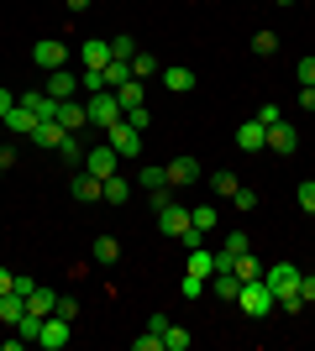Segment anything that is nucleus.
Returning <instances> with one entry per match:
<instances>
[{"mask_svg": "<svg viewBox=\"0 0 315 351\" xmlns=\"http://www.w3.org/2000/svg\"><path fill=\"white\" fill-rule=\"evenodd\" d=\"M84 110H90V126H105V132H110L116 121H126V110H121V100L110 95V89L90 95V100H84Z\"/></svg>", "mask_w": 315, "mask_h": 351, "instance_id": "nucleus-2", "label": "nucleus"}, {"mask_svg": "<svg viewBox=\"0 0 315 351\" xmlns=\"http://www.w3.org/2000/svg\"><path fill=\"white\" fill-rule=\"evenodd\" d=\"M226 252H237V257H242V252H253V247H247V236H242V231H231V236H226Z\"/></svg>", "mask_w": 315, "mask_h": 351, "instance_id": "nucleus-44", "label": "nucleus"}, {"mask_svg": "<svg viewBox=\"0 0 315 351\" xmlns=\"http://www.w3.org/2000/svg\"><path fill=\"white\" fill-rule=\"evenodd\" d=\"M137 184H142V189H163V184H168V168H142V173H137Z\"/></svg>", "mask_w": 315, "mask_h": 351, "instance_id": "nucleus-33", "label": "nucleus"}, {"mask_svg": "<svg viewBox=\"0 0 315 351\" xmlns=\"http://www.w3.org/2000/svg\"><path fill=\"white\" fill-rule=\"evenodd\" d=\"M158 231H163V236H174V241H179V236L189 231V210H184L179 199H174V205H163V210H158Z\"/></svg>", "mask_w": 315, "mask_h": 351, "instance_id": "nucleus-7", "label": "nucleus"}, {"mask_svg": "<svg viewBox=\"0 0 315 351\" xmlns=\"http://www.w3.org/2000/svg\"><path fill=\"white\" fill-rule=\"evenodd\" d=\"M100 184L105 178H95L90 168H74V199L79 205H95V199H100Z\"/></svg>", "mask_w": 315, "mask_h": 351, "instance_id": "nucleus-14", "label": "nucleus"}, {"mask_svg": "<svg viewBox=\"0 0 315 351\" xmlns=\"http://www.w3.org/2000/svg\"><path fill=\"white\" fill-rule=\"evenodd\" d=\"M142 84H148V79H126V84H116L121 110H137V105H142Z\"/></svg>", "mask_w": 315, "mask_h": 351, "instance_id": "nucleus-26", "label": "nucleus"}, {"mask_svg": "<svg viewBox=\"0 0 315 351\" xmlns=\"http://www.w3.org/2000/svg\"><path fill=\"white\" fill-rule=\"evenodd\" d=\"M253 53H257V58H273V53H279V32L263 27V32L253 37Z\"/></svg>", "mask_w": 315, "mask_h": 351, "instance_id": "nucleus-31", "label": "nucleus"}, {"mask_svg": "<svg viewBox=\"0 0 315 351\" xmlns=\"http://www.w3.org/2000/svg\"><path fill=\"white\" fill-rule=\"evenodd\" d=\"M294 79H300V84H315V53H310V58H300V63H294Z\"/></svg>", "mask_w": 315, "mask_h": 351, "instance_id": "nucleus-40", "label": "nucleus"}, {"mask_svg": "<svg viewBox=\"0 0 315 351\" xmlns=\"http://www.w3.org/2000/svg\"><path fill=\"white\" fill-rule=\"evenodd\" d=\"M74 84H79V79H74L69 69H53V73H47V95H53V100H69V95H74Z\"/></svg>", "mask_w": 315, "mask_h": 351, "instance_id": "nucleus-21", "label": "nucleus"}, {"mask_svg": "<svg viewBox=\"0 0 315 351\" xmlns=\"http://www.w3.org/2000/svg\"><path fill=\"white\" fill-rule=\"evenodd\" d=\"M79 84L90 89V95H100V89H105V73L100 69H79Z\"/></svg>", "mask_w": 315, "mask_h": 351, "instance_id": "nucleus-35", "label": "nucleus"}, {"mask_svg": "<svg viewBox=\"0 0 315 351\" xmlns=\"http://www.w3.org/2000/svg\"><path fill=\"white\" fill-rule=\"evenodd\" d=\"M11 110H16V95H11V89H0V121L11 116Z\"/></svg>", "mask_w": 315, "mask_h": 351, "instance_id": "nucleus-46", "label": "nucleus"}, {"mask_svg": "<svg viewBox=\"0 0 315 351\" xmlns=\"http://www.w3.org/2000/svg\"><path fill=\"white\" fill-rule=\"evenodd\" d=\"M32 63L53 73V69H63V63H69V47H63V43H37V47H32Z\"/></svg>", "mask_w": 315, "mask_h": 351, "instance_id": "nucleus-10", "label": "nucleus"}, {"mask_svg": "<svg viewBox=\"0 0 315 351\" xmlns=\"http://www.w3.org/2000/svg\"><path fill=\"white\" fill-rule=\"evenodd\" d=\"M294 199H300V210H315V178H305L300 189H294Z\"/></svg>", "mask_w": 315, "mask_h": 351, "instance_id": "nucleus-39", "label": "nucleus"}, {"mask_svg": "<svg viewBox=\"0 0 315 351\" xmlns=\"http://www.w3.org/2000/svg\"><path fill=\"white\" fill-rule=\"evenodd\" d=\"M100 73H105V89H110V84H126V79H132V58H110Z\"/></svg>", "mask_w": 315, "mask_h": 351, "instance_id": "nucleus-27", "label": "nucleus"}, {"mask_svg": "<svg viewBox=\"0 0 315 351\" xmlns=\"http://www.w3.org/2000/svg\"><path fill=\"white\" fill-rule=\"evenodd\" d=\"M163 89H168V95H189V89H195V69L168 63V69H163Z\"/></svg>", "mask_w": 315, "mask_h": 351, "instance_id": "nucleus-13", "label": "nucleus"}, {"mask_svg": "<svg viewBox=\"0 0 315 351\" xmlns=\"http://www.w3.org/2000/svg\"><path fill=\"white\" fill-rule=\"evenodd\" d=\"M168 184H174V189L200 184V158H189V152H184V158H174V162H168Z\"/></svg>", "mask_w": 315, "mask_h": 351, "instance_id": "nucleus-9", "label": "nucleus"}, {"mask_svg": "<svg viewBox=\"0 0 315 351\" xmlns=\"http://www.w3.org/2000/svg\"><path fill=\"white\" fill-rule=\"evenodd\" d=\"M210 293H215V299H237L242 278H237V273H210Z\"/></svg>", "mask_w": 315, "mask_h": 351, "instance_id": "nucleus-23", "label": "nucleus"}, {"mask_svg": "<svg viewBox=\"0 0 315 351\" xmlns=\"http://www.w3.org/2000/svg\"><path fill=\"white\" fill-rule=\"evenodd\" d=\"M105 142L116 147V158H137V152H142V132H137L132 121H116V126L105 132Z\"/></svg>", "mask_w": 315, "mask_h": 351, "instance_id": "nucleus-3", "label": "nucleus"}, {"mask_svg": "<svg viewBox=\"0 0 315 351\" xmlns=\"http://www.w3.org/2000/svg\"><path fill=\"white\" fill-rule=\"evenodd\" d=\"M231 273H237L242 283H247V278H263V267L253 263V252H242V257H237V267H231Z\"/></svg>", "mask_w": 315, "mask_h": 351, "instance_id": "nucleus-34", "label": "nucleus"}, {"mask_svg": "<svg viewBox=\"0 0 315 351\" xmlns=\"http://www.w3.org/2000/svg\"><path fill=\"white\" fill-rule=\"evenodd\" d=\"M273 5H300V0H273Z\"/></svg>", "mask_w": 315, "mask_h": 351, "instance_id": "nucleus-50", "label": "nucleus"}, {"mask_svg": "<svg viewBox=\"0 0 315 351\" xmlns=\"http://www.w3.org/2000/svg\"><path fill=\"white\" fill-rule=\"evenodd\" d=\"M16 289V273H11V267H0V293H11Z\"/></svg>", "mask_w": 315, "mask_h": 351, "instance_id": "nucleus-47", "label": "nucleus"}, {"mask_svg": "<svg viewBox=\"0 0 315 351\" xmlns=\"http://www.w3.org/2000/svg\"><path fill=\"white\" fill-rule=\"evenodd\" d=\"M237 147H242V152H263V147H268V126H263V121H242V126H237Z\"/></svg>", "mask_w": 315, "mask_h": 351, "instance_id": "nucleus-8", "label": "nucleus"}, {"mask_svg": "<svg viewBox=\"0 0 315 351\" xmlns=\"http://www.w3.org/2000/svg\"><path fill=\"white\" fill-rule=\"evenodd\" d=\"M257 121H263V126H279V121H284V110H279V105H257Z\"/></svg>", "mask_w": 315, "mask_h": 351, "instance_id": "nucleus-41", "label": "nucleus"}, {"mask_svg": "<svg viewBox=\"0 0 315 351\" xmlns=\"http://www.w3.org/2000/svg\"><path fill=\"white\" fill-rule=\"evenodd\" d=\"M189 226H195L200 236L215 231V226H221V210H215V205H195V210H189Z\"/></svg>", "mask_w": 315, "mask_h": 351, "instance_id": "nucleus-24", "label": "nucleus"}, {"mask_svg": "<svg viewBox=\"0 0 315 351\" xmlns=\"http://www.w3.org/2000/svg\"><path fill=\"white\" fill-rule=\"evenodd\" d=\"M84 168H90L95 178H110L116 173V147L105 142V147H95V152H84Z\"/></svg>", "mask_w": 315, "mask_h": 351, "instance_id": "nucleus-12", "label": "nucleus"}, {"mask_svg": "<svg viewBox=\"0 0 315 351\" xmlns=\"http://www.w3.org/2000/svg\"><path fill=\"white\" fill-rule=\"evenodd\" d=\"M69 336H74V320L47 315V320H43V336H37V346H43V351H63V346H69Z\"/></svg>", "mask_w": 315, "mask_h": 351, "instance_id": "nucleus-4", "label": "nucleus"}, {"mask_svg": "<svg viewBox=\"0 0 315 351\" xmlns=\"http://www.w3.org/2000/svg\"><path fill=\"white\" fill-rule=\"evenodd\" d=\"M210 189L221 194V199H231V194H237V173H231V168H215V173H210Z\"/></svg>", "mask_w": 315, "mask_h": 351, "instance_id": "nucleus-29", "label": "nucleus"}, {"mask_svg": "<svg viewBox=\"0 0 315 351\" xmlns=\"http://www.w3.org/2000/svg\"><path fill=\"white\" fill-rule=\"evenodd\" d=\"M263 283H268L273 299H279V293L300 289V267H294V263H273V267H263Z\"/></svg>", "mask_w": 315, "mask_h": 351, "instance_id": "nucleus-5", "label": "nucleus"}, {"mask_svg": "<svg viewBox=\"0 0 315 351\" xmlns=\"http://www.w3.org/2000/svg\"><path fill=\"white\" fill-rule=\"evenodd\" d=\"M231 205H237V210H257V189H247V184H237V194H231Z\"/></svg>", "mask_w": 315, "mask_h": 351, "instance_id": "nucleus-36", "label": "nucleus"}, {"mask_svg": "<svg viewBox=\"0 0 315 351\" xmlns=\"http://www.w3.org/2000/svg\"><path fill=\"white\" fill-rule=\"evenodd\" d=\"M189 341H195V330H184V325H168L163 330V351H189Z\"/></svg>", "mask_w": 315, "mask_h": 351, "instance_id": "nucleus-28", "label": "nucleus"}, {"mask_svg": "<svg viewBox=\"0 0 315 351\" xmlns=\"http://www.w3.org/2000/svg\"><path fill=\"white\" fill-rule=\"evenodd\" d=\"M53 315H63V320H74V315H79L74 293H58V299H53Z\"/></svg>", "mask_w": 315, "mask_h": 351, "instance_id": "nucleus-37", "label": "nucleus"}, {"mask_svg": "<svg viewBox=\"0 0 315 351\" xmlns=\"http://www.w3.org/2000/svg\"><path fill=\"white\" fill-rule=\"evenodd\" d=\"M0 126H5V132H16V136H32V126H37V110H27V105L16 100V110L0 121Z\"/></svg>", "mask_w": 315, "mask_h": 351, "instance_id": "nucleus-17", "label": "nucleus"}, {"mask_svg": "<svg viewBox=\"0 0 315 351\" xmlns=\"http://www.w3.org/2000/svg\"><path fill=\"white\" fill-rule=\"evenodd\" d=\"M268 152H279V158H294V152H300V132H294L289 121L268 126Z\"/></svg>", "mask_w": 315, "mask_h": 351, "instance_id": "nucleus-6", "label": "nucleus"}, {"mask_svg": "<svg viewBox=\"0 0 315 351\" xmlns=\"http://www.w3.org/2000/svg\"><path fill=\"white\" fill-rule=\"evenodd\" d=\"M300 105H305V110H315V84H305V89H300Z\"/></svg>", "mask_w": 315, "mask_h": 351, "instance_id": "nucleus-48", "label": "nucleus"}, {"mask_svg": "<svg viewBox=\"0 0 315 351\" xmlns=\"http://www.w3.org/2000/svg\"><path fill=\"white\" fill-rule=\"evenodd\" d=\"M184 263H189V273H200V278H210V273H215V252L195 247V252H184Z\"/></svg>", "mask_w": 315, "mask_h": 351, "instance_id": "nucleus-25", "label": "nucleus"}, {"mask_svg": "<svg viewBox=\"0 0 315 351\" xmlns=\"http://www.w3.org/2000/svg\"><path fill=\"white\" fill-rule=\"evenodd\" d=\"M95 0H69V11H90Z\"/></svg>", "mask_w": 315, "mask_h": 351, "instance_id": "nucleus-49", "label": "nucleus"}, {"mask_svg": "<svg viewBox=\"0 0 315 351\" xmlns=\"http://www.w3.org/2000/svg\"><path fill=\"white\" fill-rule=\"evenodd\" d=\"M132 351H163V336H158V330H148V336L132 341Z\"/></svg>", "mask_w": 315, "mask_h": 351, "instance_id": "nucleus-38", "label": "nucleus"}, {"mask_svg": "<svg viewBox=\"0 0 315 351\" xmlns=\"http://www.w3.org/2000/svg\"><path fill=\"white\" fill-rule=\"evenodd\" d=\"M90 257L100 267H110V263H121V241L116 236H95V247H90Z\"/></svg>", "mask_w": 315, "mask_h": 351, "instance_id": "nucleus-20", "label": "nucleus"}, {"mask_svg": "<svg viewBox=\"0 0 315 351\" xmlns=\"http://www.w3.org/2000/svg\"><path fill=\"white\" fill-rule=\"evenodd\" d=\"M58 126L63 132H79V126H90V110L74 105V100H58Z\"/></svg>", "mask_w": 315, "mask_h": 351, "instance_id": "nucleus-16", "label": "nucleus"}, {"mask_svg": "<svg viewBox=\"0 0 315 351\" xmlns=\"http://www.w3.org/2000/svg\"><path fill=\"white\" fill-rule=\"evenodd\" d=\"M179 247H184V252H195V247H205V241H200V231H195V226H189V231L179 236Z\"/></svg>", "mask_w": 315, "mask_h": 351, "instance_id": "nucleus-45", "label": "nucleus"}, {"mask_svg": "<svg viewBox=\"0 0 315 351\" xmlns=\"http://www.w3.org/2000/svg\"><path fill=\"white\" fill-rule=\"evenodd\" d=\"M237 304H242L247 320H263V315L273 309V289L263 278H247V283H242V293H237Z\"/></svg>", "mask_w": 315, "mask_h": 351, "instance_id": "nucleus-1", "label": "nucleus"}, {"mask_svg": "<svg viewBox=\"0 0 315 351\" xmlns=\"http://www.w3.org/2000/svg\"><path fill=\"white\" fill-rule=\"evenodd\" d=\"M152 73H158V58L137 47V53H132V79H152Z\"/></svg>", "mask_w": 315, "mask_h": 351, "instance_id": "nucleus-30", "label": "nucleus"}, {"mask_svg": "<svg viewBox=\"0 0 315 351\" xmlns=\"http://www.w3.org/2000/svg\"><path fill=\"white\" fill-rule=\"evenodd\" d=\"M0 173H5V168H0Z\"/></svg>", "mask_w": 315, "mask_h": 351, "instance_id": "nucleus-52", "label": "nucleus"}, {"mask_svg": "<svg viewBox=\"0 0 315 351\" xmlns=\"http://www.w3.org/2000/svg\"><path fill=\"white\" fill-rule=\"evenodd\" d=\"M32 142L53 152V147L63 142V126H58V121H53V116H37V126H32Z\"/></svg>", "mask_w": 315, "mask_h": 351, "instance_id": "nucleus-15", "label": "nucleus"}, {"mask_svg": "<svg viewBox=\"0 0 315 351\" xmlns=\"http://www.w3.org/2000/svg\"><path fill=\"white\" fill-rule=\"evenodd\" d=\"M110 53H116V58H132V53H137V37H116V43H110Z\"/></svg>", "mask_w": 315, "mask_h": 351, "instance_id": "nucleus-42", "label": "nucleus"}, {"mask_svg": "<svg viewBox=\"0 0 315 351\" xmlns=\"http://www.w3.org/2000/svg\"><path fill=\"white\" fill-rule=\"evenodd\" d=\"M179 293H184V299H200V293H210V278H200V273H184Z\"/></svg>", "mask_w": 315, "mask_h": 351, "instance_id": "nucleus-32", "label": "nucleus"}, {"mask_svg": "<svg viewBox=\"0 0 315 351\" xmlns=\"http://www.w3.org/2000/svg\"><path fill=\"white\" fill-rule=\"evenodd\" d=\"M310 220H315V210H310Z\"/></svg>", "mask_w": 315, "mask_h": 351, "instance_id": "nucleus-51", "label": "nucleus"}, {"mask_svg": "<svg viewBox=\"0 0 315 351\" xmlns=\"http://www.w3.org/2000/svg\"><path fill=\"white\" fill-rule=\"evenodd\" d=\"M100 199H105V205H126V199H132V184H126L121 173H110L100 184Z\"/></svg>", "mask_w": 315, "mask_h": 351, "instance_id": "nucleus-18", "label": "nucleus"}, {"mask_svg": "<svg viewBox=\"0 0 315 351\" xmlns=\"http://www.w3.org/2000/svg\"><path fill=\"white\" fill-rule=\"evenodd\" d=\"M300 299H305V304H315V273H300Z\"/></svg>", "mask_w": 315, "mask_h": 351, "instance_id": "nucleus-43", "label": "nucleus"}, {"mask_svg": "<svg viewBox=\"0 0 315 351\" xmlns=\"http://www.w3.org/2000/svg\"><path fill=\"white\" fill-rule=\"evenodd\" d=\"M53 152H58L69 168H84V147H79V136H74V132H63V142L53 147Z\"/></svg>", "mask_w": 315, "mask_h": 351, "instance_id": "nucleus-22", "label": "nucleus"}, {"mask_svg": "<svg viewBox=\"0 0 315 351\" xmlns=\"http://www.w3.org/2000/svg\"><path fill=\"white\" fill-rule=\"evenodd\" d=\"M21 315H27V299H21V293H0V325H11L16 330V320H21Z\"/></svg>", "mask_w": 315, "mask_h": 351, "instance_id": "nucleus-19", "label": "nucleus"}, {"mask_svg": "<svg viewBox=\"0 0 315 351\" xmlns=\"http://www.w3.org/2000/svg\"><path fill=\"white\" fill-rule=\"evenodd\" d=\"M110 58H116V53H110V43H105V37H90V43H79V63H84V69H105Z\"/></svg>", "mask_w": 315, "mask_h": 351, "instance_id": "nucleus-11", "label": "nucleus"}]
</instances>
